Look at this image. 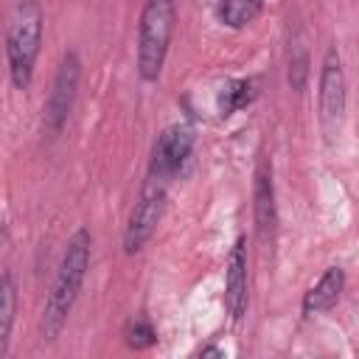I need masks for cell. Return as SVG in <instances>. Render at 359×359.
<instances>
[{
	"instance_id": "6",
	"label": "cell",
	"mask_w": 359,
	"mask_h": 359,
	"mask_svg": "<svg viewBox=\"0 0 359 359\" xmlns=\"http://www.w3.org/2000/svg\"><path fill=\"white\" fill-rule=\"evenodd\" d=\"M79 79H81V62L73 50L65 53L56 79H53V90L45 101V129L50 135H59L62 126L67 123V115L73 109L76 101V90H79Z\"/></svg>"
},
{
	"instance_id": "8",
	"label": "cell",
	"mask_w": 359,
	"mask_h": 359,
	"mask_svg": "<svg viewBox=\"0 0 359 359\" xmlns=\"http://www.w3.org/2000/svg\"><path fill=\"white\" fill-rule=\"evenodd\" d=\"M247 241L238 236L227 252V269H224V306L233 323H238L247 311Z\"/></svg>"
},
{
	"instance_id": "13",
	"label": "cell",
	"mask_w": 359,
	"mask_h": 359,
	"mask_svg": "<svg viewBox=\"0 0 359 359\" xmlns=\"http://www.w3.org/2000/svg\"><path fill=\"white\" fill-rule=\"evenodd\" d=\"M14 314H17V286H14V278L6 272L0 275V356L8 353Z\"/></svg>"
},
{
	"instance_id": "5",
	"label": "cell",
	"mask_w": 359,
	"mask_h": 359,
	"mask_svg": "<svg viewBox=\"0 0 359 359\" xmlns=\"http://www.w3.org/2000/svg\"><path fill=\"white\" fill-rule=\"evenodd\" d=\"M191 151H194V129L185 123H174V126L163 129V135L154 140L146 174L171 182L182 171V165L188 163Z\"/></svg>"
},
{
	"instance_id": "16",
	"label": "cell",
	"mask_w": 359,
	"mask_h": 359,
	"mask_svg": "<svg viewBox=\"0 0 359 359\" xmlns=\"http://www.w3.org/2000/svg\"><path fill=\"white\" fill-rule=\"evenodd\" d=\"M199 353H202V356H224V353H222L219 348H202Z\"/></svg>"
},
{
	"instance_id": "15",
	"label": "cell",
	"mask_w": 359,
	"mask_h": 359,
	"mask_svg": "<svg viewBox=\"0 0 359 359\" xmlns=\"http://www.w3.org/2000/svg\"><path fill=\"white\" fill-rule=\"evenodd\" d=\"M306 79H309V56H306V50H300L289 62V84L294 90H303L306 87Z\"/></svg>"
},
{
	"instance_id": "4",
	"label": "cell",
	"mask_w": 359,
	"mask_h": 359,
	"mask_svg": "<svg viewBox=\"0 0 359 359\" xmlns=\"http://www.w3.org/2000/svg\"><path fill=\"white\" fill-rule=\"evenodd\" d=\"M165 194H168V182L157 180L151 174H146L143 185H140V196L126 219V230H123V252L135 255L146 247V241L151 238V233L157 230L163 210H165Z\"/></svg>"
},
{
	"instance_id": "12",
	"label": "cell",
	"mask_w": 359,
	"mask_h": 359,
	"mask_svg": "<svg viewBox=\"0 0 359 359\" xmlns=\"http://www.w3.org/2000/svg\"><path fill=\"white\" fill-rule=\"evenodd\" d=\"M264 8V0H219L216 17L227 28H244L250 25Z\"/></svg>"
},
{
	"instance_id": "1",
	"label": "cell",
	"mask_w": 359,
	"mask_h": 359,
	"mask_svg": "<svg viewBox=\"0 0 359 359\" xmlns=\"http://www.w3.org/2000/svg\"><path fill=\"white\" fill-rule=\"evenodd\" d=\"M90 255H93V236L87 227H79L70 238H67V247L62 252V261H59V269H56V278H53V286L48 292V300H45V309H42V339H56L79 300V292L84 286V278H87V269H90Z\"/></svg>"
},
{
	"instance_id": "7",
	"label": "cell",
	"mask_w": 359,
	"mask_h": 359,
	"mask_svg": "<svg viewBox=\"0 0 359 359\" xmlns=\"http://www.w3.org/2000/svg\"><path fill=\"white\" fill-rule=\"evenodd\" d=\"M342 118H345V70L337 45H331L323 56V70H320V121L325 123V129H339Z\"/></svg>"
},
{
	"instance_id": "10",
	"label": "cell",
	"mask_w": 359,
	"mask_h": 359,
	"mask_svg": "<svg viewBox=\"0 0 359 359\" xmlns=\"http://www.w3.org/2000/svg\"><path fill=\"white\" fill-rule=\"evenodd\" d=\"M342 292H345V269L342 266H328L320 275V280L303 294L300 309H303L306 317L323 314V311H328V309H334L339 303Z\"/></svg>"
},
{
	"instance_id": "2",
	"label": "cell",
	"mask_w": 359,
	"mask_h": 359,
	"mask_svg": "<svg viewBox=\"0 0 359 359\" xmlns=\"http://www.w3.org/2000/svg\"><path fill=\"white\" fill-rule=\"evenodd\" d=\"M42 6L36 0H20L8 20L6 34V56H8V73L17 90H28L34 79V65L42 45Z\"/></svg>"
},
{
	"instance_id": "3",
	"label": "cell",
	"mask_w": 359,
	"mask_h": 359,
	"mask_svg": "<svg viewBox=\"0 0 359 359\" xmlns=\"http://www.w3.org/2000/svg\"><path fill=\"white\" fill-rule=\"evenodd\" d=\"M174 0H146L137 22V73L143 81H157L165 65L174 34Z\"/></svg>"
},
{
	"instance_id": "11",
	"label": "cell",
	"mask_w": 359,
	"mask_h": 359,
	"mask_svg": "<svg viewBox=\"0 0 359 359\" xmlns=\"http://www.w3.org/2000/svg\"><path fill=\"white\" fill-rule=\"evenodd\" d=\"M255 95H258V84L252 79H233V81H227L219 90V112H222V118L250 107L255 101Z\"/></svg>"
},
{
	"instance_id": "17",
	"label": "cell",
	"mask_w": 359,
	"mask_h": 359,
	"mask_svg": "<svg viewBox=\"0 0 359 359\" xmlns=\"http://www.w3.org/2000/svg\"><path fill=\"white\" fill-rule=\"evenodd\" d=\"M3 241H6V222L0 219V244H3Z\"/></svg>"
},
{
	"instance_id": "9",
	"label": "cell",
	"mask_w": 359,
	"mask_h": 359,
	"mask_svg": "<svg viewBox=\"0 0 359 359\" xmlns=\"http://www.w3.org/2000/svg\"><path fill=\"white\" fill-rule=\"evenodd\" d=\"M252 210H255V230L264 244H272L278 230V205H275V182H272V165L266 160L255 168V188H252Z\"/></svg>"
},
{
	"instance_id": "14",
	"label": "cell",
	"mask_w": 359,
	"mask_h": 359,
	"mask_svg": "<svg viewBox=\"0 0 359 359\" xmlns=\"http://www.w3.org/2000/svg\"><path fill=\"white\" fill-rule=\"evenodd\" d=\"M123 339H126L129 348L143 351V348H151V345L157 342V331L151 328L149 320L137 317V320H129V323H126V328H123Z\"/></svg>"
}]
</instances>
